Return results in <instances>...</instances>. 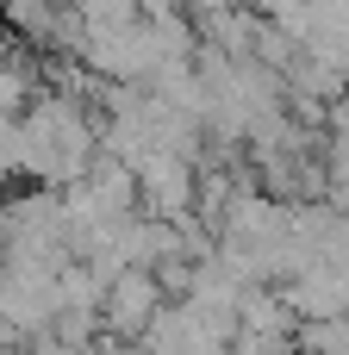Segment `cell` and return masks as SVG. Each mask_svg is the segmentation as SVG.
<instances>
[{"instance_id":"obj_1","label":"cell","mask_w":349,"mask_h":355,"mask_svg":"<svg viewBox=\"0 0 349 355\" xmlns=\"http://www.w3.org/2000/svg\"><path fill=\"white\" fill-rule=\"evenodd\" d=\"M162 312V293L150 281V268H125L106 281V300H100V337L112 343H144V331L156 324Z\"/></svg>"},{"instance_id":"obj_2","label":"cell","mask_w":349,"mask_h":355,"mask_svg":"<svg viewBox=\"0 0 349 355\" xmlns=\"http://www.w3.org/2000/svg\"><path fill=\"white\" fill-rule=\"evenodd\" d=\"M56 19H62V12H56L50 0H0V25H6L12 37H25V44H44V50H50V44H56Z\"/></svg>"},{"instance_id":"obj_3","label":"cell","mask_w":349,"mask_h":355,"mask_svg":"<svg viewBox=\"0 0 349 355\" xmlns=\"http://www.w3.org/2000/svg\"><path fill=\"white\" fill-rule=\"evenodd\" d=\"M0 243H6V193H0Z\"/></svg>"}]
</instances>
